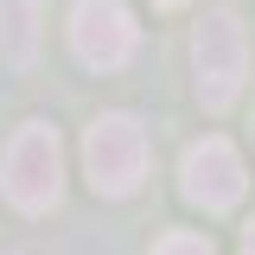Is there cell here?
<instances>
[{"mask_svg":"<svg viewBox=\"0 0 255 255\" xmlns=\"http://www.w3.org/2000/svg\"><path fill=\"white\" fill-rule=\"evenodd\" d=\"M0 191H6V204L13 211H51L64 198V147H58V128L51 122H26L13 134V147L0 159Z\"/></svg>","mask_w":255,"mask_h":255,"instance_id":"obj_1","label":"cell"},{"mask_svg":"<svg viewBox=\"0 0 255 255\" xmlns=\"http://www.w3.org/2000/svg\"><path fill=\"white\" fill-rule=\"evenodd\" d=\"M147 166H153V147H147V128L134 122V115L109 109V115L90 122V134H83V172H90V185L102 191V198L140 191Z\"/></svg>","mask_w":255,"mask_h":255,"instance_id":"obj_2","label":"cell"},{"mask_svg":"<svg viewBox=\"0 0 255 255\" xmlns=\"http://www.w3.org/2000/svg\"><path fill=\"white\" fill-rule=\"evenodd\" d=\"M191 64H198V102L204 109H230L243 96V77H249V45H243V26L236 13L217 6L198 19V38H191Z\"/></svg>","mask_w":255,"mask_h":255,"instance_id":"obj_3","label":"cell"},{"mask_svg":"<svg viewBox=\"0 0 255 255\" xmlns=\"http://www.w3.org/2000/svg\"><path fill=\"white\" fill-rule=\"evenodd\" d=\"M140 45V26L122 0H77L70 6V51L90 70H122Z\"/></svg>","mask_w":255,"mask_h":255,"instance_id":"obj_4","label":"cell"},{"mask_svg":"<svg viewBox=\"0 0 255 255\" xmlns=\"http://www.w3.org/2000/svg\"><path fill=\"white\" fill-rule=\"evenodd\" d=\"M179 179H185V198L198 211H230V204H243V185H249V172H243V153L230 147V140H198L179 166Z\"/></svg>","mask_w":255,"mask_h":255,"instance_id":"obj_5","label":"cell"},{"mask_svg":"<svg viewBox=\"0 0 255 255\" xmlns=\"http://www.w3.org/2000/svg\"><path fill=\"white\" fill-rule=\"evenodd\" d=\"M38 13H45V0H0V51L13 64H32L38 51Z\"/></svg>","mask_w":255,"mask_h":255,"instance_id":"obj_6","label":"cell"},{"mask_svg":"<svg viewBox=\"0 0 255 255\" xmlns=\"http://www.w3.org/2000/svg\"><path fill=\"white\" fill-rule=\"evenodd\" d=\"M153 255H217L204 236H191V230H172V236H159L153 243Z\"/></svg>","mask_w":255,"mask_h":255,"instance_id":"obj_7","label":"cell"},{"mask_svg":"<svg viewBox=\"0 0 255 255\" xmlns=\"http://www.w3.org/2000/svg\"><path fill=\"white\" fill-rule=\"evenodd\" d=\"M243 255H255V223H249V230H243Z\"/></svg>","mask_w":255,"mask_h":255,"instance_id":"obj_8","label":"cell"},{"mask_svg":"<svg viewBox=\"0 0 255 255\" xmlns=\"http://www.w3.org/2000/svg\"><path fill=\"white\" fill-rule=\"evenodd\" d=\"M153 6H185V0H153Z\"/></svg>","mask_w":255,"mask_h":255,"instance_id":"obj_9","label":"cell"}]
</instances>
